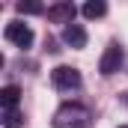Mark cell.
<instances>
[{
  "label": "cell",
  "mask_w": 128,
  "mask_h": 128,
  "mask_svg": "<svg viewBox=\"0 0 128 128\" xmlns=\"http://www.w3.org/2000/svg\"><path fill=\"white\" fill-rule=\"evenodd\" d=\"M86 119H90L86 107H80V104H66V107H60L54 125L57 128H86Z\"/></svg>",
  "instance_id": "cell-1"
},
{
  "label": "cell",
  "mask_w": 128,
  "mask_h": 128,
  "mask_svg": "<svg viewBox=\"0 0 128 128\" xmlns=\"http://www.w3.org/2000/svg\"><path fill=\"white\" fill-rule=\"evenodd\" d=\"M51 84L57 90H78L80 86V72L72 68V66H57L51 72Z\"/></svg>",
  "instance_id": "cell-2"
},
{
  "label": "cell",
  "mask_w": 128,
  "mask_h": 128,
  "mask_svg": "<svg viewBox=\"0 0 128 128\" xmlns=\"http://www.w3.org/2000/svg\"><path fill=\"white\" fill-rule=\"evenodd\" d=\"M3 33H6V39H9L12 45H18V48H30L33 45V30L24 21H9Z\"/></svg>",
  "instance_id": "cell-3"
},
{
  "label": "cell",
  "mask_w": 128,
  "mask_h": 128,
  "mask_svg": "<svg viewBox=\"0 0 128 128\" xmlns=\"http://www.w3.org/2000/svg\"><path fill=\"white\" fill-rule=\"evenodd\" d=\"M74 15H78V9H74V3L72 0H60V3H54V6H48V21H54V24H74Z\"/></svg>",
  "instance_id": "cell-4"
},
{
  "label": "cell",
  "mask_w": 128,
  "mask_h": 128,
  "mask_svg": "<svg viewBox=\"0 0 128 128\" xmlns=\"http://www.w3.org/2000/svg\"><path fill=\"white\" fill-rule=\"evenodd\" d=\"M119 66H122V48L116 45V42H110L107 48H104V54H101V63H98V72L107 78V74H113V72H119Z\"/></svg>",
  "instance_id": "cell-5"
},
{
  "label": "cell",
  "mask_w": 128,
  "mask_h": 128,
  "mask_svg": "<svg viewBox=\"0 0 128 128\" xmlns=\"http://www.w3.org/2000/svg\"><path fill=\"white\" fill-rule=\"evenodd\" d=\"M63 39L68 48H84L86 45V30L80 24H68V27H63Z\"/></svg>",
  "instance_id": "cell-6"
},
{
  "label": "cell",
  "mask_w": 128,
  "mask_h": 128,
  "mask_svg": "<svg viewBox=\"0 0 128 128\" xmlns=\"http://www.w3.org/2000/svg\"><path fill=\"white\" fill-rule=\"evenodd\" d=\"M18 98H21V90H18L15 84H9V86H3V90H0V104H3V110L15 107V104H18Z\"/></svg>",
  "instance_id": "cell-7"
},
{
  "label": "cell",
  "mask_w": 128,
  "mask_h": 128,
  "mask_svg": "<svg viewBox=\"0 0 128 128\" xmlns=\"http://www.w3.org/2000/svg\"><path fill=\"white\" fill-rule=\"evenodd\" d=\"M107 12V3H101V0H90V3H84V15L86 18H101Z\"/></svg>",
  "instance_id": "cell-8"
},
{
  "label": "cell",
  "mask_w": 128,
  "mask_h": 128,
  "mask_svg": "<svg viewBox=\"0 0 128 128\" xmlns=\"http://www.w3.org/2000/svg\"><path fill=\"white\" fill-rule=\"evenodd\" d=\"M3 125H6V128H21V113H18L15 107L3 110Z\"/></svg>",
  "instance_id": "cell-9"
},
{
  "label": "cell",
  "mask_w": 128,
  "mask_h": 128,
  "mask_svg": "<svg viewBox=\"0 0 128 128\" xmlns=\"http://www.w3.org/2000/svg\"><path fill=\"white\" fill-rule=\"evenodd\" d=\"M18 12H21V15H39V12H42V3H36V0H21V3H18Z\"/></svg>",
  "instance_id": "cell-10"
},
{
  "label": "cell",
  "mask_w": 128,
  "mask_h": 128,
  "mask_svg": "<svg viewBox=\"0 0 128 128\" xmlns=\"http://www.w3.org/2000/svg\"><path fill=\"white\" fill-rule=\"evenodd\" d=\"M122 128H128V125H122Z\"/></svg>",
  "instance_id": "cell-11"
}]
</instances>
